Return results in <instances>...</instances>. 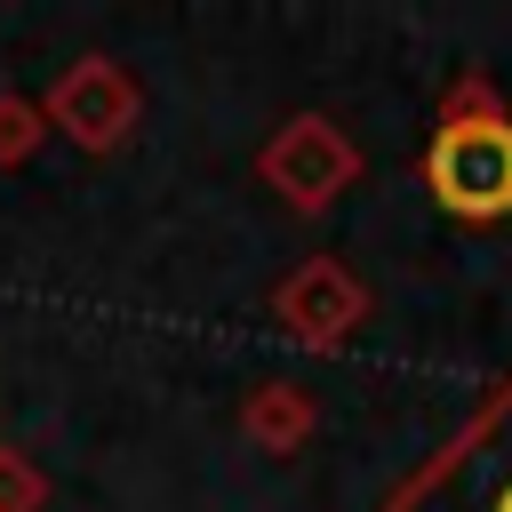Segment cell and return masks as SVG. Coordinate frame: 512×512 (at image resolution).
Masks as SVG:
<instances>
[{
    "instance_id": "1",
    "label": "cell",
    "mask_w": 512,
    "mask_h": 512,
    "mask_svg": "<svg viewBox=\"0 0 512 512\" xmlns=\"http://www.w3.org/2000/svg\"><path fill=\"white\" fill-rule=\"evenodd\" d=\"M432 192L456 216H504L512 208V128L504 120H456L432 144Z\"/></svg>"
},
{
    "instance_id": "2",
    "label": "cell",
    "mask_w": 512,
    "mask_h": 512,
    "mask_svg": "<svg viewBox=\"0 0 512 512\" xmlns=\"http://www.w3.org/2000/svg\"><path fill=\"white\" fill-rule=\"evenodd\" d=\"M424 512H512V408L464 448L456 472L432 480V504Z\"/></svg>"
}]
</instances>
